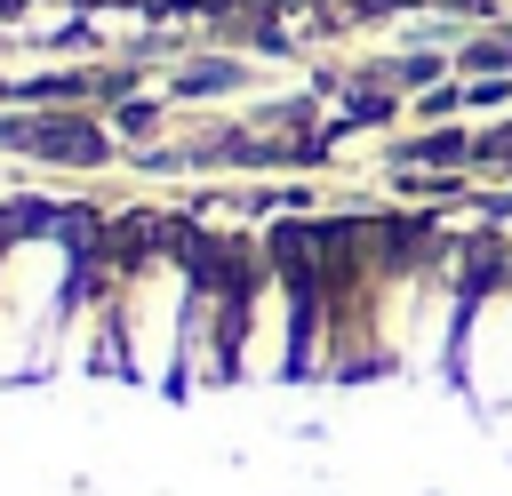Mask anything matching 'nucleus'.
<instances>
[{
	"mask_svg": "<svg viewBox=\"0 0 512 496\" xmlns=\"http://www.w3.org/2000/svg\"><path fill=\"white\" fill-rule=\"evenodd\" d=\"M448 384L480 416L512 408V264L472 280V296L456 312V344H448Z\"/></svg>",
	"mask_w": 512,
	"mask_h": 496,
	"instance_id": "nucleus-2",
	"label": "nucleus"
},
{
	"mask_svg": "<svg viewBox=\"0 0 512 496\" xmlns=\"http://www.w3.org/2000/svg\"><path fill=\"white\" fill-rule=\"evenodd\" d=\"M0 104H8V72H0Z\"/></svg>",
	"mask_w": 512,
	"mask_h": 496,
	"instance_id": "nucleus-5",
	"label": "nucleus"
},
{
	"mask_svg": "<svg viewBox=\"0 0 512 496\" xmlns=\"http://www.w3.org/2000/svg\"><path fill=\"white\" fill-rule=\"evenodd\" d=\"M112 336H120V384L176 392L184 368V320H192V240L184 232H136L112 248Z\"/></svg>",
	"mask_w": 512,
	"mask_h": 496,
	"instance_id": "nucleus-1",
	"label": "nucleus"
},
{
	"mask_svg": "<svg viewBox=\"0 0 512 496\" xmlns=\"http://www.w3.org/2000/svg\"><path fill=\"white\" fill-rule=\"evenodd\" d=\"M248 88H256V64H248V56H232V48L184 56V64L160 80V96H168V104H216V96H248Z\"/></svg>",
	"mask_w": 512,
	"mask_h": 496,
	"instance_id": "nucleus-3",
	"label": "nucleus"
},
{
	"mask_svg": "<svg viewBox=\"0 0 512 496\" xmlns=\"http://www.w3.org/2000/svg\"><path fill=\"white\" fill-rule=\"evenodd\" d=\"M104 120H112V136H152V128L168 120V96L136 88V96H120V104H104Z\"/></svg>",
	"mask_w": 512,
	"mask_h": 496,
	"instance_id": "nucleus-4",
	"label": "nucleus"
}]
</instances>
